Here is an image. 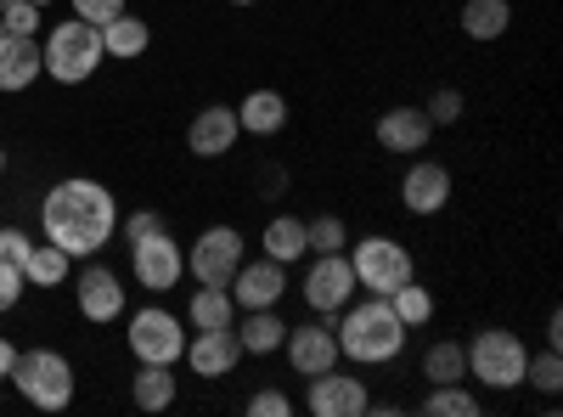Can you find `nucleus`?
<instances>
[{
	"label": "nucleus",
	"instance_id": "10",
	"mask_svg": "<svg viewBox=\"0 0 563 417\" xmlns=\"http://www.w3.org/2000/svg\"><path fill=\"white\" fill-rule=\"evenodd\" d=\"M305 406H310L316 417H361V411H372V395H366V384H361L355 373H339V366H327V373L310 378Z\"/></svg>",
	"mask_w": 563,
	"mask_h": 417
},
{
	"label": "nucleus",
	"instance_id": "3",
	"mask_svg": "<svg viewBox=\"0 0 563 417\" xmlns=\"http://www.w3.org/2000/svg\"><path fill=\"white\" fill-rule=\"evenodd\" d=\"M102 29L97 23H85V18H68V23H57L52 34H45V45H40V63H45V74H52L57 85H85L90 74L102 68Z\"/></svg>",
	"mask_w": 563,
	"mask_h": 417
},
{
	"label": "nucleus",
	"instance_id": "39",
	"mask_svg": "<svg viewBox=\"0 0 563 417\" xmlns=\"http://www.w3.org/2000/svg\"><path fill=\"white\" fill-rule=\"evenodd\" d=\"M18 299H23V271L18 265H0V316H7Z\"/></svg>",
	"mask_w": 563,
	"mask_h": 417
},
{
	"label": "nucleus",
	"instance_id": "44",
	"mask_svg": "<svg viewBox=\"0 0 563 417\" xmlns=\"http://www.w3.org/2000/svg\"><path fill=\"white\" fill-rule=\"evenodd\" d=\"M0 175H7V153H0Z\"/></svg>",
	"mask_w": 563,
	"mask_h": 417
},
{
	"label": "nucleus",
	"instance_id": "22",
	"mask_svg": "<svg viewBox=\"0 0 563 417\" xmlns=\"http://www.w3.org/2000/svg\"><path fill=\"white\" fill-rule=\"evenodd\" d=\"M238 124L249 135H276L282 124H288V102H282V90H249V97L238 102Z\"/></svg>",
	"mask_w": 563,
	"mask_h": 417
},
{
	"label": "nucleus",
	"instance_id": "40",
	"mask_svg": "<svg viewBox=\"0 0 563 417\" xmlns=\"http://www.w3.org/2000/svg\"><path fill=\"white\" fill-rule=\"evenodd\" d=\"M12 361H18V344L0 339V378H12Z\"/></svg>",
	"mask_w": 563,
	"mask_h": 417
},
{
	"label": "nucleus",
	"instance_id": "25",
	"mask_svg": "<svg viewBox=\"0 0 563 417\" xmlns=\"http://www.w3.org/2000/svg\"><path fill=\"white\" fill-rule=\"evenodd\" d=\"M260 249H265V260H276V265L299 260V254H305V220H294V215H276V220L260 231Z\"/></svg>",
	"mask_w": 563,
	"mask_h": 417
},
{
	"label": "nucleus",
	"instance_id": "13",
	"mask_svg": "<svg viewBox=\"0 0 563 417\" xmlns=\"http://www.w3.org/2000/svg\"><path fill=\"white\" fill-rule=\"evenodd\" d=\"M225 288H231V299H238V310H271L282 294H288V271L260 254L254 265L243 260L238 271H231V283H225Z\"/></svg>",
	"mask_w": 563,
	"mask_h": 417
},
{
	"label": "nucleus",
	"instance_id": "28",
	"mask_svg": "<svg viewBox=\"0 0 563 417\" xmlns=\"http://www.w3.org/2000/svg\"><path fill=\"white\" fill-rule=\"evenodd\" d=\"M23 283H34V288H63V283H68V254H63L57 243H34L29 260H23Z\"/></svg>",
	"mask_w": 563,
	"mask_h": 417
},
{
	"label": "nucleus",
	"instance_id": "38",
	"mask_svg": "<svg viewBox=\"0 0 563 417\" xmlns=\"http://www.w3.org/2000/svg\"><path fill=\"white\" fill-rule=\"evenodd\" d=\"M153 231H164V220H158L153 209H135V215L124 220V243H141V238H153Z\"/></svg>",
	"mask_w": 563,
	"mask_h": 417
},
{
	"label": "nucleus",
	"instance_id": "23",
	"mask_svg": "<svg viewBox=\"0 0 563 417\" xmlns=\"http://www.w3.org/2000/svg\"><path fill=\"white\" fill-rule=\"evenodd\" d=\"M147 45H153L147 18H130V12H119V18H108V23H102V52H108V57H119V63L141 57Z\"/></svg>",
	"mask_w": 563,
	"mask_h": 417
},
{
	"label": "nucleus",
	"instance_id": "1",
	"mask_svg": "<svg viewBox=\"0 0 563 417\" xmlns=\"http://www.w3.org/2000/svg\"><path fill=\"white\" fill-rule=\"evenodd\" d=\"M40 226H45V243H57L68 260L74 254H102L119 231V204L102 180H85V175H68L57 180L40 204Z\"/></svg>",
	"mask_w": 563,
	"mask_h": 417
},
{
	"label": "nucleus",
	"instance_id": "26",
	"mask_svg": "<svg viewBox=\"0 0 563 417\" xmlns=\"http://www.w3.org/2000/svg\"><path fill=\"white\" fill-rule=\"evenodd\" d=\"M130 395H135V406H141V411H169V406H175V378H169V366L141 361V373H135Z\"/></svg>",
	"mask_w": 563,
	"mask_h": 417
},
{
	"label": "nucleus",
	"instance_id": "20",
	"mask_svg": "<svg viewBox=\"0 0 563 417\" xmlns=\"http://www.w3.org/2000/svg\"><path fill=\"white\" fill-rule=\"evenodd\" d=\"M231 328H238L243 355H276L282 339H288V321L276 316V305H271V310H249L243 321H231Z\"/></svg>",
	"mask_w": 563,
	"mask_h": 417
},
{
	"label": "nucleus",
	"instance_id": "6",
	"mask_svg": "<svg viewBox=\"0 0 563 417\" xmlns=\"http://www.w3.org/2000/svg\"><path fill=\"white\" fill-rule=\"evenodd\" d=\"M350 271H355V288L389 299L400 283H411V276H417V260H411V249L395 243V238H361V243L350 249Z\"/></svg>",
	"mask_w": 563,
	"mask_h": 417
},
{
	"label": "nucleus",
	"instance_id": "29",
	"mask_svg": "<svg viewBox=\"0 0 563 417\" xmlns=\"http://www.w3.org/2000/svg\"><path fill=\"white\" fill-rule=\"evenodd\" d=\"M429 417H479V395H467L462 384H434L429 400H422Z\"/></svg>",
	"mask_w": 563,
	"mask_h": 417
},
{
	"label": "nucleus",
	"instance_id": "14",
	"mask_svg": "<svg viewBox=\"0 0 563 417\" xmlns=\"http://www.w3.org/2000/svg\"><path fill=\"white\" fill-rule=\"evenodd\" d=\"M238 135H243L238 108L214 102V108H198V119L186 124V147H192L198 158H225L231 147H238Z\"/></svg>",
	"mask_w": 563,
	"mask_h": 417
},
{
	"label": "nucleus",
	"instance_id": "18",
	"mask_svg": "<svg viewBox=\"0 0 563 417\" xmlns=\"http://www.w3.org/2000/svg\"><path fill=\"white\" fill-rule=\"evenodd\" d=\"M429 135H434V124H429L422 108H389L378 119V147L384 153H422V147H429Z\"/></svg>",
	"mask_w": 563,
	"mask_h": 417
},
{
	"label": "nucleus",
	"instance_id": "37",
	"mask_svg": "<svg viewBox=\"0 0 563 417\" xmlns=\"http://www.w3.org/2000/svg\"><path fill=\"white\" fill-rule=\"evenodd\" d=\"M124 12V0H74V18H85V23H108V18H119Z\"/></svg>",
	"mask_w": 563,
	"mask_h": 417
},
{
	"label": "nucleus",
	"instance_id": "45",
	"mask_svg": "<svg viewBox=\"0 0 563 417\" xmlns=\"http://www.w3.org/2000/svg\"><path fill=\"white\" fill-rule=\"evenodd\" d=\"M7 7H12V0H0V12H7Z\"/></svg>",
	"mask_w": 563,
	"mask_h": 417
},
{
	"label": "nucleus",
	"instance_id": "41",
	"mask_svg": "<svg viewBox=\"0 0 563 417\" xmlns=\"http://www.w3.org/2000/svg\"><path fill=\"white\" fill-rule=\"evenodd\" d=\"M547 344H552V350H558V344H563V316H558V310H552V316H547Z\"/></svg>",
	"mask_w": 563,
	"mask_h": 417
},
{
	"label": "nucleus",
	"instance_id": "16",
	"mask_svg": "<svg viewBox=\"0 0 563 417\" xmlns=\"http://www.w3.org/2000/svg\"><path fill=\"white\" fill-rule=\"evenodd\" d=\"M238 361H243L238 328H209V333H192V339H186V366H192L198 378H225Z\"/></svg>",
	"mask_w": 563,
	"mask_h": 417
},
{
	"label": "nucleus",
	"instance_id": "42",
	"mask_svg": "<svg viewBox=\"0 0 563 417\" xmlns=\"http://www.w3.org/2000/svg\"><path fill=\"white\" fill-rule=\"evenodd\" d=\"M29 7H40V12H45V7H52V0H29Z\"/></svg>",
	"mask_w": 563,
	"mask_h": 417
},
{
	"label": "nucleus",
	"instance_id": "9",
	"mask_svg": "<svg viewBox=\"0 0 563 417\" xmlns=\"http://www.w3.org/2000/svg\"><path fill=\"white\" fill-rule=\"evenodd\" d=\"M238 265H243V231L238 226H209L192 243V254H186V271H192L198 283H214V288H225Z\"/></svg>",
	"mask_w": 563,
	"mask_h": 417
},
{
	"label": "nucleus",
	"instance_id": "17",
	"mask_svg": "<svg viewBox=\"0 0 563 417\" xmlns=\"http://www.w3.org/2000/svg\"><path fill=\"white\" fill-rule=\"evenodd\" d=\"M124 310V288L108 265H85L79 271V316L85 321H113Z\"/></svg>",
	"mask_w": 563,
	"mask_h": 417
},
{
	"label": "nucleus",
	"instance_id": "32",
	"mask_svg": "<svg viewBox=\"0 0 563 417\" xmlns=\"http://www.w3.org/2000/svg\"><path fill=\"white\" fill-rule=\"evenodd\" d=\"M525 384L541 389V395H558V389H563V361H558L552 344H547V355H530V361H525Z\"/></svg>",
	"mask_w": 563,
	"mask_h": 417
},
{
	"label": "nucleus",
	"instance_id": "34",
	"mask_svg": "<svg viewBox=\"0 0 563 417\" xmlns=\"http://www.w3.org/2000/svg\"><path fill=\"white\" fill-rule=\"evenodd\" d=\"M422 113H429V124H456V119H462V90H451V85H445V90H434Z\"/></svg>",
	"mask_w": 563,
	"mask_h": 417
},
{
	"label": "nucleus",
	"instance_id": "33",
	"mask_svg": "<svg viewBox=\"0 0 563 417\" xmlns=\"http://www.w3.org/2000/svg\"><path fill=\"white\" fill-rule=\"evenodd\" d=\"M29 249H34L29 231H18V226H0V265H18V271H23Z\"/></svg>",
	"mask_w": 563,
	"mask_h": 417
},
{
	"label": "nucleus",
	"instance_id": "21",
	"mask_svg": "<svg viewBox=\"0 0 563 417\" xmlns=\"http://www.w3.org/2000/svg\"><path fill=\"white\" fill-rule=\"evenodd\" d=\"M186 321H192V333H209V328H231V321H238V299H231V288L198 283L192 305H186Z\"/></svg>",
	"mask_w": 563,
	"mask_h": 417
},
{
	"label": "nucleus",
	"instance_id": "2",
	"mask_svg": "<svg viewBox=\"0 0 563 417\" xmlns=\"http://www.w3.org/2000/svg\"><path fill=\"white\" fill-rule=\"evenodd\" d=\"M339 355H350L355 366H384L406 350V321L395 316V305L384 294H372L361 305H344V321H339Z\"/></svg>",
	"mask_w": 563,
	"mask_h": 417
},
{
	"label": "nucleus",
	"instance_id": "19",
	"mask_svg": "<svg viewBox=\"0 0 563 417\" xmlns=\"http://www.w3.org/2000/svg\"><path fill=\"white\" fill-rule=\"evenodd\" d=\"M40 74H45L40 40H29V34H7V40H0V90H29Z\"/></svg>",
	"mask_w": 563,
	"mask_h": 417
},
{
	"label": "nucleus",
	"instance_id": "7",
	"mask_svg": "<svg viewBox=\"0 0 563 417\" xmlns=\"http://www.w3.org/2000/svg\"><path fill=\"white\" fill-rule=\"evenodd\" d=\"M130 350H135V361L175 366V361L186 355V328H180V316H175V310H158V305L135 310V316H130Z\"/></svg>",
	"mask_w": 563,
	"mask_h": 417
},
{
	"label": "nucleus",
	"instance_id": "4",
	"mask_svg": "<svg viewBox=\"0 0 563 417\" xmlns=\"http://www.w3.org/2000/svg\"><path fill=\"white\" fill-rule=\"evenodd\" d=\"M12 384L34 411H63L74 400V366L57 350H18L12 361Z\"/></svg>",
	"mask_w": 563,
	"mask_h": 417
},
{
	"label": "nucleus",
	"instance_id": "15",
	"mask_svg": "<svg viewBox=\"0 0 563 417\" xmlns=\"http://www.w3.org/2000/svg\"><path fill=\"white\" fill-rule=\"evenodd\" d=\"M400 204L411 215H440L451 204V169L434 164V158H417L406 175H400Z\"/></svg>",
	"mask_w": 563,
	"mask_h": 417
},
{
	"label": "nucleus",
	"instance_id": "12",
	"mask_svg": "<svg viewBox=\"0 0 563 417\" xmlns=\"http://www.w3.org/2000/svg\"><path fill=\"white\" fill-rule=\"evenodd\" d=\"M282 355H288V366L299 378H316L327 373V366H339V333L327 328V321H305V328H288V339H282Z\"/></svg>",
	"mask_w": 563,
	"mask_h": 417
},
{
	"label": "nucleus",
	"instance_id": "36",
	"mask_svg": "<svg viewBox=\"0 0 563 417\" xmlns=\"http://www.w3.org/2000/svg\"><path fill=\"white\" fill-rule=\"evenodd\" d=\"M249 411H254V417H288L294 400L282 395V389H260V395H249Z\"/></svg>",
	"mask_w": 563,
	"mask_h": 417
},
{
	"label": "nucleus",
	"instance_id": "24",
	"mask_svg": "<svg viewBox=\"0 0 563 417\" xmlns=\"http://www.w3.org/2000/svg\"><path fill=\"white\" fill-rule=\"evenodd\" d=\"M507 23H512V7L507 0H462V34L467 40H501L507 34Z\"/></svg>",
	"mask_w": 563,
	"mask_h": 417
},
{
	"label": "nucleus",
	"instance_id": "30",
	"mask_svg": "<svg viewBox=\"0 0 563 417\" xmlns=\"http://www.w3.org/2000/svg\"><path fill=\"white\" fill-rule=\"evenodd\" d=\"M344 243H350V231H344L339 215H316V220H305V249H310V254H344Z\"/></svg>",
	"mask_w": 563,
	"mask_h": 417
},
{
	"label": "nucleus",
	"instance_id": "35",
	"mask_svg": "<svg viewBox=\"0 0 563 417\" xmlns=\"http://www.w3.org/2000/svg\"><path fill=\"white\" fill-rule=\"evenodd\" d=\"M0 23H7V34H40V7H29V0H12L7 12H0Z\"/></svg>",
	"mask_w": 563,
	"mask_h": 417
},
{
	"label": "nucleus",
	"instance_id": "8",
	"mask_svg": "<svg viewBox=\"0 0 563 417\" xmlns=\"http://www.w3.org/2000/svg\"><path fill=\"white\" fill-rule=\"evenodd\" d=\"M130 271H135V283L147 294H169L180 283V276H186V254L169 238V226L153 231V238H141V243H130Z\"/></svg>",
	"mask_w": 563,
	"mask_h": 417
},
{
	"label": "nucleus",
	"instance_id": "27",
	"mask_svg": "<svg viewBox=\"0 0 563 417\" xmlns=\"http://www.w3.org/2000/svg\"><path fill=\"white\" fill-rule=\"evenodd\" d=\"M422 378H429V384H467V350L451 344V339L429 344V350H422Z\"/></svg>",
	"mask_w": 563,
	"mask_h": 417
},
{
	"label": "nucleus",
	"instance_id": "5",
	"mask_svg": "<svg viewBox=\"0 0 563 417\" xmlns=\"http://www.w3.org/2000/svg\"><path fill=\"white\" fill-rule=\"evenodd\" d=\"M467 350V378L485 384V389H519L525 384V339L519 333H507V328H485L474 344H462Z\"/></svg>",
	"mask_w": 563,
	"mask_h": 417
},
{
	"label": "nucleus",
	"instance_id": "43",
	"mask_svg": "<svg viewBox=\"0 0 563 417\" xmlns=\"http://www.w3.org/2000/svg\"><path fill=\"white\" fill-rule=\"evenodd\" d=\"M231 7H254V0H231Z\"/></svg>",
	"mask_w": 563,
	"mask_h": 417
},
{
	"label": "nucleus",
	"instance_id": "31",
	"mask_svg": "<svg viewBox=\"0 0 563 417\" xmlns=\"http://www.w3.org/2000/svg\"><path fill=\"white\" fill-rule=\"evenodd\" d=\"M389 305H395V316L406 321V328H422V321L434 316V294L417 288V283H400V288L389 294Z\"/></svg>",
	"mask_w": 563,
	"mask_h": 417
},
{
	"label": "nucleus",
	"instance_id": "46",
	"mask_svg": "<svg viewBox=\"0 0 563 417\" xmlns=\"http://www.w3.org/2000/svg\"><path fill=\"white\" fill-rule=\"evenodd\" d=\"M0 40H7V23H0Z\"/></svg>",
	"mask_w": 563,
	"mask_h": 417
},
{
	"label": "nucleus",
	"instance_id": "11",
	"mask_svg": "<svg viewBox=\"0 0 563 417\" xmlns=\"http://www.w3.org/2000/svg\"><path fill=\"white\" fill-rule=\"evenodd\" d=\"M355 294V271H350V254H316V265L305 271V305L333 316L344 310Z\"/></svg>",
	"mask_w": 563,
	"mask_h": 417
}]
</instances>
